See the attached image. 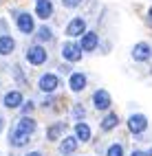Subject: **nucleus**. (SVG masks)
I'll return each instance as SVG.
<instances>
[{
  "instance_id": "1",
  "label": "nucleus",
  "mask_w": 152,
  "mask_h": 156,
  "mask_svg": "<svg viewBox=\"0 0 152 156\" xmlns=\"http://www.w3.org/2000/svg\"><path fill=\"white\" fill-rule=\"evenodd\" d=\"M46 48L44 46H40V44H35V46H31L27 51V62L29 64H33V66H40V64H44L46 62Z\"/></svg>"
},
{
  "instance_id": "2",
  "label": "nucleus",
  "mask_w": 152,
  "mask_h": 156,
  "mask_svg": "<svg viewBox=\"0 0 152 156\" xmlns=\"http://www.w3.org/2000/svg\"><path fill=\"white\" fill-rule=\"evenodd\" d=\"M79 37H82V42H79L77 46L82 48V51H95L97 44H99V37H97L95 31H86V33H82Z\"/></svg>"
},
{
  "instance_id": "3",
  "label": "nucleus",
  "mask_w": 152,
  "mask_h": 156,
  "mask_svg": "<svg viewBox=\"0 0 152 156\" xmlns=\"http://www.w3.org/2000/svg\"><path fill=\"white\" fill-rule=\"evenodd\" d=\"M82 33H86V22L84 18H73L66 27V35L68 37H79Z\"/></svg>"
},
{
  "instance_id": "4",
  "label": "nucleus",
  "mask_w": 152,
  "mask_h": 156,
  "mask_svg": "<svg viewBox=\"0 0 152 156\" xmlns=\"http://www.w3.org/2000/svg\"><path fill=\"white\" fill-rule=\"evenodd\" d=\"M62 57L68 59V62H79L82 59V48H79L75 42H66L62 46Z\"/></svg>"
},
{
  "instance_id": "5",
  "label": "nucleus",
  "mask_w": 152,
  "mask_h": 156,
  "mask_svg": "<svg viewBox=\"0 0 152 156\" xmlns=\"http://www.w3.org/2000/svg\"><path fill=\"white\" fill-rule=\"evenodd\" d=\"M128 128H130V132L141 134V132L148 128V119H146V114H132V117L128 119Z\"/></svg>"
},
{
  "instance_id": "6",
  "label": "nucleus",
  "mask_w": 152,
  "mask_h": 156,
  "mask_svg": "<svg viewBox=\"0 0 152 156\" xmlns=\"http://www.w3.org/2000/svg\"><path fill=\"white\" fill-rule=\"evenodd\" d=\"M57 77L53 75V73H46V75H42L40 77V81H38V86H40V90L42 92H53L55 88H57Z\"/></svg>"
},
{
  "instance_id": "7",
  "label": "nucleus",
  "mask_w": 152,
  "mask_h": 156,
  "mask_svg": "<svg viewBox=\"0 0 152 156\" xmlns=\"http://www.w3.org/2000/svg\"><path fill=\"white\" fill-rule=\"evenodd\" d=\"M150 55H152L150 44H146V42L135 44V48H132V59L135 62H146V59H150Z\"/></svg>"
},
{
  "instance_id": "8",
  "label": "nucleus",
  "mask_w": 152,
  "mask_h": 156,
  "mask_svg": "<svg viewBox=\"0 0 152 156\" xmlns=\"http://www.w3.org/2000/svg\"><path fill=\"white\" fill-rule=\"evenodd\" d=\"M16 22H18V29L22 31L24 35L33 33V29H35V24H33V16H29V13H20Z\"/></svg>"
},
{
  "instance_id": "9",
  "label": "nucleus",
  "mask_w": 152,
  "mask_h": 156,
  "mask_svg": "<svg viewBox=\"0 0 152 156\" xmlns=\"http://www.w3.org/2000/svg\"><path fill=\"white\" fill-rule=\"evenodd\" d=\"M93 103H95L97 110H108V108H110V95H108L106 90H95Z\"/></svg>"
},
{
  "instance_id": "10",
  "label": "nucleus",
  "mask_w": 152,
  "mask_h": 156,
  "mask_svg": "<svg viewBox=\"0 0 152 156\" xmlns=\"http://www.w3.org/2000/svg\"><path fill=\"white\" fill-rule=\"evenodd\" d=\"M35 16L42 18V20L51 18V16H53V2H51V0H38V5H35Z\"/></svg>"
},
{
  "instance_id": "11",
  "label": "nucleus",
  "mask_w": 152,
  "mask_h": 156,
  "mask_svg": "<svg viewBox=\"0 0 152 156\" xmlns=\"http://www.w3.org/2000/svg\"><path fill=\"white\" fill-rule=\"evenodd\" d=\"M68 86L73 92H82L86 88V75L82 73H71V79H68Z\"/></svg>"
},
{
  "instance_id": "12",
  "label": "nucleus",
  "mask_w": 152,
  "mask_h": 156,
  "mask_svg": "<svg viewBox=\"0 0 152 156\" xmlns=\"http://www.w3.org/2000/svg\"><path fill=\"white\" fill-rule=\"evenodd\" d=\"M2 103H5V106H7L9 110L20 108V103H22V92H20V90H11V92H7Z\"/></svg>"
},
{
  "instance_id": "13",
  "label": "nucleus",
  "mask_w": 152,
  "mask_h": 156,
  "mask_svg": "<svg viewBox=\"0 0 152 156\" xmlns=\"http://www.w3.org/2000/svg\"><path fill=\"white\" fill-rule=\"evenodd\" d=\"M16 48V42L11 35H0V55H11Z\"/></svg>"
},
{
  "instance_id": "14",
  "label": "nucleus",
  "mask_w": 152,
  "mask_h": 156,
  "mask_svg": "<svg viewBox=\"0 0 152 156\" xmlns=\"http://www.w3.org/2000/svg\"><path fill=\"white\" fill-rule=\"evenodd\" d=\"M35 128H38V123L31 117H22V121L18 123V132H24V134H33Z\"/></svg>"
},
{
  "instance_id": "15",
  "label": "nucleus",
  "mask_w": 152,
  "mask_h": 156,
  "mask_svg": "<svg viewBox=\"0 0 152 156\" xmlns=\"http://www.w3.org/2000/svg\"><path fill=\"white\" fill-rule=\"evenodd\" d=\"M77 139L75 136H64V141L62 143H60V152H62V154H71V152H75L77 150Z\"/></svg>"
},
{
  "instance_id": "16",
  "label": "nucleus",
  "mask_w": 152,
  "mask_h": 156,
  "mask_svg": "<svg viewBox=\"0 0 152 156\" xmlns=\"http://www.w3.org/2000/svg\"><path fill=\"white\" fill-rule=\"evenodd\" d=\"M75 139L82 141V143L90 141V128L86 126V123H77V126H75Z\"/></svg>"
},
{
  "instance_id": "17",
  "label": "nucleus",
  "mask_w": 152,
  "mask_h": 156,
  "mask_svg": "<svg viewBox=\"0 0 152 156\" xmlns=\"http://www.w3.org/2000/svg\"><path fill=\"white\" fill-rule=\"evenodd\" d=\"M9 143L13 145V147H22V145H27L29 143V134H24V132H13L11 134V139H9Z\"/></svg>"
},
{
  "instance_id": "18",
  "label": "nucleus",
  "mask_w": 152,
  "mask_h": 156,
  "mask_svg": "<svg viewBox=\"0 0 152 156\" xmlns=\"http://www.w3.org/2000/svg\"><path fill=\"white\" fill-rule=\"evenodd\" d=\"M117 123H119V117L113 112V114H108V117L101 121V130L104 132H108V130H113V128H117Z\"/></svg>"
},
{
  "instance_id": "19",
  "label": "nucleus",
  "mask_w": 152,
  "mask_h": 156,
  "mask_svg": "<svg viewBox=\"0 0 152 156\" xmlns=\"http://www.w3.org/2000/svg\"><path fill=\"white\" fill-rule=\"evenodd\" d=\"M64 132V123H55L53 128H49V132H46V139L49 141H55V139H60V134Z\"/></svg>"
},
{
  "instance_id": "20",
  "label": "nucleus",
  "mask_w": 152,
  "mask_h": 156,
  "mask_svg": "<svg viewBox=\"0 0 152 156\" xmlns=\"http://www.w3.org/2000/svg\"><path fill=\"white\" fill-rule=\"evenodd\" d=\"M51 37H53V31H51L49 27H40L38 29V40L40 42H49Z\"/></svg>"
},
{
  "instance_id": "21",
  "label": "nucleus",
  "mask_w": 152,
  "mask_h": 156,
  "mask_svg": "<svg viewBox=\"0 0 152 156\" xmlns=\"http://www.w3.org/2000/svg\"><path fill=\"white\" fill-rule=\"evenodd\" d=\"M106 156H124V145H119V143L110 145V147H108V154H106Z\"/></svg>"
},
{
  "instance_id": "22",
  "label": "nucleus",
  "mask_w": 152,
  "mask_h": 156,
  "mask_svg": "<svg viewBox=\"0 0 152 156\" xmlns=\"http://www.w3.org/2000/svg\"><path fill=\"white\" fill-rule=\"evenodd\" d=\"M62 5H64L66 9H75V7L82 5V0H62Z\"/></svg>"
},
{
  "instance_id": "23",
  "label": "nucleus",
  "mask_w": 152,
  "mask_h": 156,
  "mask_svg": "<svg viewBox=\"0 0 152 156\" xmlns=\"http://www.w3.org/2000/svg\"><path fill=\"white\" fill-rule=\"evenodd\" d=\"M31 110H33V101H29L27 106H22V112H24V114H29Z\"/></svg>"
},
{
  "instance_id": "24",
  "label": "nucleus",
  "mask_w": 152,
  "mask_h": 156,
  "mask_svg": "<svg viewBox=\"0 0 152 156\" xmlns=\"http://www.w3.org/2000/svg\"><path fill=\"white\" fill-rule=\"evenodd\" d=\"M132 156H148L146 152H132Z\"/></svg>"
},
{
  "instance_id": "25",
  "label": "nucleus",
  "mask_w": 152,
  "mask_h": 156,
  "mask_svg": "<svg viewBox=\"0 0 152 156\" xmlns=\"http://www.w3.org/2000/svg\"><path fill=\"white\" fill-rule=\"evenodd\" d=\"M27 156H42L40 152H31V154H27Z\"/></svg>"
},
{
  "instance_id": "26",
  "label": "nucleus",
  "mask_w": 152,
  "mask_h": 156,
  "mask_svg": "<svg viewBox=\"0 0 152 156\" xmlns=\"http://www.w3.org/2000/svg\"><path fill=\"white\" fill-rule=\"evenodd\" d=\"M148 16H150V22H152V7H150V11H148Z\"/></svg>"
},
{
  "instance_id": "27",
  "label": "nucleus",
  "mask_w": 152,
  "mask_h": 156,
  "mask_svg": "<svg viewBox=\"0 0 152 156\" xmlns=\"http://www.w3.org/2000/svg\"><path fill=\"white\" fill-rule=\"evenodd\" d=\"M35 2H38V0H35Z\"/></svg>"
}]
</instances>
